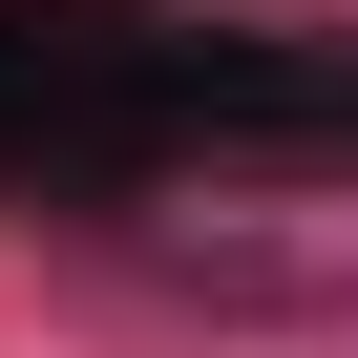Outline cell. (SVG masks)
I'll return each instance as SVG.
<instances>
[{
    "instance_id": "obj_1",
    "label": "cell",
    "mask_w": 358,
    "mask_h": 358,
    "mask_svg": "<svg viewBox=\"0 0 358 358\" xmlns=\"http://www.w3.org/2000/svg\"><path fill=\"white\" fill-rule=\"evenodd\" d=\"M85 148V22H43V0H0V169Z\"/></svg>"
}]
</instances>
